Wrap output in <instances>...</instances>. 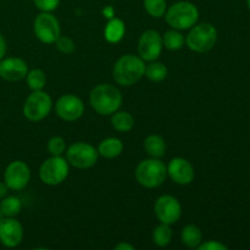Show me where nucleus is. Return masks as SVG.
I'll list each match as a JSON object with an SVG mask.
<instances>
[{
    "mask_svg": "<svg viewBox=\"0 0 250 250\" xmlns=\"http://www.w3.org/2000/svg\"><path fill=\"white\" fill-rule=\"evenodd\" d=\"M34 5L42 12H51L58 9L60 0H33Z\"/></svg>",
    "mask_w": 250,
    "mask_h": 250,
    "instance_id": "30",
    "label": "nucleus"
},
{
    "mask_svg": "<svg viewBox=\"0 0 250 250\" xmlns=\"http://www.w3.org/2000/svg\"><path fill=\"white\" fill-rule=\"evenodd\" d=\"M217 41V31L211 23H200L192 27L186 38L188 48L195 53H207L211 50Z\"/></svg>",
    "mask_w": 250,
    "mask_h": 250,
    "instance_id": "5",
    "label": "nucleus"
},
{
    "mask_svg": "<svg viewBox=\"0 0 250 250\" xmlns=\"http://www.w3.org/2000/svg\"><path fill=\"white\" fill-rule=\"evenodd\" d=\"M33 31L37 38L44 44H54L61 36L60 23L50 12H42L36 17Z\"/></svg>",
    "mask_w": 250,
    "mask_h": 250,
    "instance_id": "9",
    "label": "nucleus"
},
{
    "mask_svg": "<svg viewBox=\"0 0 250 250\" xmlns=\"http://www.w3.org/2000/svg\"><path fill=\"white\" fill-rule=\"evenodd\" d=\"M68 163L62 156H54L46 159L41 166L39 177L42 182L48 186H58L62 183L68 176Z\"/></svg>",
    "mask_w": 250,
    "mask_h": 250,
    "instance_id": "7",
    "label": "nucleus"
},
{
    "mask_svg": "<svg viewBox=\"0 0 250 250\" xmlns=\"http://www.w3.org/2000/svg\"><path fill=\"white\" fill-rule=\"evenodd\" d=\"M27 84L32 90H42L45 87L46 77L45 73L41 68H34V70L28 71L26 76Z\"/></svg>",
    "mask_w": 250,
    "mask_h": 250,
    "instance_id": "26",
    "label": "nucleus"
},
{
    "mask_svg": "<svg viewBox=\"0 0 250 250\" xmlns=\"http://www.w3.org/2000/svg\"><path fill=\"white\" fill-rule=\"evenodd\" d=\"M31 180V170L28 165L21 160L12 161L7 165L4 172V182L9 189L22 190Z\"/></svg>",
    "mask_w": 250,
    "mask_h": 250,
    "instance_id": "11",
    "label": "nucleus"
},
{
    "mask_svg": "<svg viewBox=\"0 0 250 250\" xmlns=\"http://www.w3.org/2000/svg\"><path fill=\"white\" fill-rule=\"evenodd\" d=\"M163 37L154 29H148L138 42V53L144 61H155L163 51Z\"/></svg>",
    "mask_w": 250,
    "mask_h": 250,
    "instance_id": "12",
    "label": "nucleus"
},
{
    "mask_svg": "<svg viewBox=\"0 0 250 250\" xmlns=\"http://www.w3.org/2000/svg\"><path fill=\"white\" fill-rule=\"evenodd\" d=\"M122 151H124V143L119 138H115V137L105 138L104 141L100 142L99 146H98L99 155L106 159L117 158L119 155H121Z\"/></svg>",
    "mask_w": 250,
    "mask_h": 250,
    "instance_id": "17",
    "label": "nucleus"
},
{
    "mask_svg": "<svg viewBox=\"0 0 250 250\" xmlns=\"http://www.w3.org/2000/svg\"><path fill=\"white\" fill-rule=\"evenodd\" d=\"M167 175L175 183L187 186L194 180V168L192 164L183 158H175L167 166Z\"/></svg>",
    "mask_w": 250,
    "mask_h": 250,
    "instance_id": "15",
    "label": "nucleus"
},
{
    "mask_svg": "<svg viewBox=\"0 0 250 250\" xmlns=\"http://www.w3.org/2000/svg\"><path fill=\"white\" fill-rule=\"evenodd\" d=\"M144 9L150 16L160 19L166 12V0H144Z\"/></svg>",
    "mask_w": 250,
    "mask_h": 250,
    "instance_id": "27",
    "label": "nucleus"
},
{
    "mask_svg": "<svg viewBox=\"0 0 250 250\" xmlns=\"http://www.w3.org/2000/svg\"><path fill=\"white\" fill-rule=\"evenodd\" d=\"M111 125L116 131L128 132L133 128L134 119L132 115L127 111H119L111 115Z\"/></svg>",
    "mask_w": 250,
    "mask_h": 250,
    "instance_id": "21",
    "label": "nucleus"
},
{
    "mask_svg": "<svg viewBox=\"0 0 250 250\" xmlns=\"http://www.w3.org/2000/svg\"><path fill=\"white\" fill-rule=\"evenodd\" d=\"M154 211L161 224L173 225L181 219L182 207L180 202L172 195H161L154 205Z\"/></svg>",
    "mask_w": 250,
    "mask_h": 250,
    "instance_id": "10",
    "label": "nucleus"
},
{
    "mask_svg": "<svg viewBox=\"0 0 250 250\" xmlns=\"http://www.w3.org/2000/svg\"><path fill=\"white\" fill-rule=\"evenodd\" d=\"M4 217H5V216H4V214H2V212H1V210H0V221H1V220L4 219Z\"/></svg>",
    "mask_w": 250,
    "mask_h": 250,
    "instance_id": "35",
    "label": "nucleus"
},
{
    "mask_svg": "<svg viewBox=\"0 0 250 250\" xmlns=\"http://www.w3.org/2000/svg\"><path fill=\"white\" fill-rule=\"evenodd\" d=\"M56 114L61 120L67 122L77 121L84 112V104L73 94H65L56 102Z\"/></svg>",
    "mask_w": 250,
    "mask_h": 250,
    "instance_id": "13",
    "label": "nucleus"
},
{
    "mask_svg": "<svg viewBox=\"0 0 250 250\" xmlns=\"http://www.w3.org/2000/svg\"><path fill=\"white\" fill-rule=\"evenodd\" d=\"M146 72L144 60L139 56L127 54L116 61L112 70V77L117 84L129 87L138 82Z\"/></svg>",
    "mask_w": 250,
    "mask_h": 250,
    "instance_id": "1",
    "label": "nucleus"
},
{
    "mask_svg": "<svg viewBox=\"0 0 250 250\" xmlns=\"http://www.w3.org/2000/svg\"><path fill=\"white\" fill-rule=\"evenodd\" d=\"M167 177V167L161 160L146 159L139 163L136 168V180L146 188L160 187Z\"/></svg>",
    "mask_w": 250,
    "mask_h": 250,
    "instance_id": "4",
    "label": "nucleus"
},
{
    "mask_svg": "<svg viewBox=\"0 0 250 250\" xmlns=\"http://www.w3.org/2000/svg\"><path fill=\"white\" fill-rule=\"evenodd\" d=\"M247 4H248V7H249V10H250V0H247Z\"/></svg>",
    "mask_w": 250,
    "mask_h": 250,
    "instance_id": "36",
    "label": "nucleus"
},
{
    "mask_svg": "<svg viewBox=\"0 0 250 250\" xmlns=\"http://www.w3.org/2000/svg\"><path fill=\"white\" fill-rule=\"evenodd\" d=\"M53 102L48 93L43 90H33L23 105V115L32 122H39L50 114Z\"/></svg>",
    "mask_w": 250,
    "mask_h": 250,
    "instance_id": "6",
    "label": "nucleus"
},
{
    "mask_svg": "<svg viewBox=\"0 0 250 250\" xmlns=\"http://www.w3.org/2000/svg\"><path fill=\"white\" fill-rule=\"evenodd\" d=\"M90 105L99 115H112L121 107L122 94L115 85L99 84L90 92Z\"/></svg>",
    "mask_w": 250,
    "mask_h": 250,
    "instance_id": "2",
    "label": "nucleus"
},
{
    "mask_svg": "<svg viewBox=\"0 0 250 250\" xmlns=\"http://www.w3.org/2000/svg\"><path fill=\"white\" fill-rule=\"evenodd\" d=\"M172 239V229L170 225L161 224L153 231V241L158 247H166Z\"/></svg>",
    "mask_w": 250,
    "mask_h": 250,
    "instance_id": "25",
    "label": "nucleus"
},
{
    "mask_svg": "<svg viewBox=\"0 0 250 250\" xmlns=\"http://www.w3.org/2000/svg\"><path fill=\"white\" fill-rule=\"evenodd\" d=\"M23 238L22 225L15 217H4L0 221V243L6 248H15Z\"/></svg>",
    "mask_w": 250,
    "mask_h": 250,
    "instance_id": "14",
    "label": "nucleus"
},
{
    "mask_svg": "<svg viewBox=\"0 0 250 250\" xmlns=\"http://www.w3.org/2000/svg\"><path fill=\"white\" fill-rule=\"evenodd\" d=\"M115 250H134V247L132 246V244L121 242V243H119L115 247Z\"/></svg>",
    "mask_w": 250,
    "mask_h": 250,
    "instance_id": "33",
    "label": "nucleus"
},
{
    "mask_svg": "<svg viewBox=\"0 0 250 250\" xmlns=\"http://www.w3.org/2000/svg\"><path fill=\"white\" fill-rule=\"evenodd\" d=\"M54 44H56V48L63 54H71L75 50V43H73L72 39L68 38V37L60 36L56 39V42Z\"/></svg>",
    "mask_w": 250,
    "mask_h": 250,
    "instance_id": "29",
    "label": "nucleus"
},
{
    "mask_svg": "<svg viewBox=\"0 0 250 250\" xmlns=\"http://www.w3.org/2000/svg\"><path fill=\"white\" fill-rule=\"evenodd\" d=\"M198 249L199 250H227V247L217 241H208L205 242V243H200V246L198 247Z\"/></svg>",
    "mask_w": 250,
    "mask_h": 250,
    "instance_id": "31",
    "label": "nucleus"
},
{
    "mask_svg": "<svg viewBox=\"0 0 250 250\" xmlns=\"http://www.w3.org/2000/svg\"><path fill=\"white\" fill-rule=\"evenodd\" d=\"M125 31H126V28H125L124 21L112 17L105 27V38L109 43H119L124 38Z\"/></svg>",
    "mask_w": 250,
    "mask_h": 250,
    "instance_id": "19",
    "label": "nucleus"
},
{
    "mask_svg": "<svg viewBox=\"0 0 250 250\" xmlns=\"http://www.w3.org/2000/svg\"><path fill=\"white\" fill-rule=\"evenodd\" d=\"M144 149L150 158H163L166 151L165 139L159 134H150L144 141Z\"/></svg>",
    "mask_w": 250,
    "mask_h": 250,
    "instance_id": "18",
    "label": "nucleus"
},
{
    "mask_svg": "<svg viewBox=\"0 0 250 250\" xmlns=\"http://www.w3.org/2000/svg\"><path fill=\"white\" fill-rule=\"evenodd\" d=\"M98 149L92 144L77 142L68 146L66 151V160L68 165H72L76 168H89L94 166L98 161Z\"/></svg>",
    "mask_w": 250,
    "mask_h": 250,
    "instance_id": "8",
    "label": "nucleus"
},
{
    "mask_svg": "<svg viewBox=\"0 0 250 250\" xmlns=\"http://www.w3.org/2000/svg\"><path fill=\"white\" fill-rule=\"evenodd\" d=\"M28 73V65L20 58H7L0 60V77L9 82L23 80Z\"/></svg>",
    "mask_w": 250,
    "mask_h": 250,
    "instance_id": "16",
    "label": "nucleus"
},
{
    "mask_svg": "<svg viewBox=\"0 0 250 250\" xmlns=\"http://www.w3.org/2000/svg\"><path fill=\"white\" fill-rule=\"evenodd\" d=\"M181 239H182V243L188 248H198L203 242L202 231L195 225H187L181 232Z\"/></svg>",
    "mask_w": 250,
    "mask_h": 250,
    "instance_id": "20",
    "label": "nucleus"
},
{
    "mask_svg": "<svg viewBox=\"0 0 250 250\" xmlns=\"http://www.w3.org/2000/svg\"><path fill=\"white\" fill-rule=\"evenodd\" d=\"M0 210L5 217H15L21 212L22 203L16 197H5L0 202Z\"/></svg>",
    "mask_w": 250,
    "mask_h": 250,
    "instance_id": "22",
    "label": "nucleus"
},
{
    "mask_svg": "<svg viewBox=\"0 0 250 250\" xmlns=\"http://www.w3.org/2000/svg\"><path fill=\"white\" fill-rule=\"evenodd\" d=\"M186 43V39L183 34H181L178 31L171 29L167 31L163 37V44L168 50H178L182 48Z\"/></svg>",
    "mask_w": 250,
    "mask_h": 250,
    "instance_id": "24",
    "label": "nucleus"
},
{
    "mask_svg": "<svg viewBox=\"0 0 250 250\" xmlns=\"http://www.w3.org/2000/svg\"><path fill=\"white\" fill-rule=\"evenodd\" d=\"M5 54H6V42H5V38L2 37V34L0 33V60L4 59Z\"/></svg>",
    "mask_w": 250,
    "mask_h": 250,
    "instance_id": "32",
    "label": "nucleus"
},
{
    "mask_svg": "<svg viewBox=\"0 0 250 250\" xmlns=\"http://www.w3.org/2000/svg\"><path fill=\"white\" fill-rule=\"evenodd\" d=\"M7 192H9V187H7L6 183L0 182V200L6 197Z\"/></svg>",
    "mask_w": 250,
    "mask_h": 250,
    "instance_id": "34",
    "label": "nucleus"
},
{
    "mask_svg": "<svg viewBox=\"0 0 250 250\" xmlns=\"http://www.w3.org/2000/svg\"><path fill=\"white\" fill-rule=\"evenodd\" d=\"M144 76L149 81H151V82H161L167 76V68H166V66L164 63L151 61L148 66H146Z\"/></svg>",
    "mask_w": 250,
    "mask_h": 250,
    "instance_id": "23",
    "label": "nucleus"
},
{
    "mask_svg": "<svg viewBox=\"0 0 250 250\" xmlns=\"http://www.w3.org/2000/svg\"><path fill=\"white\" fill-rule=\"evenodd\" d=\"M48 151L54 156L62 155L66 151V142L62 137H51L48 142Z\"/></svg>",
    "mask_w": 250,
    "mask_h": 250,
    "instance_id": "28",
    "label": "nucleus"
},
{
    "mask_svg": "<svg viewBox=\"0 0 250 250\" xmlns=\"http://www.w3.org/2000/svg\"><path fill=\"white\" fill-rule=\"evenodd\" d=\"M166 22L173 29L185 31L192 28L199 20V11L193 2L177 1L165 12Z\"/></svg>",
    "mask_w": 250,
    "mask_h": 250,
    "instance_id": "3",
    "label": "nucleus"
}]
</instances>
